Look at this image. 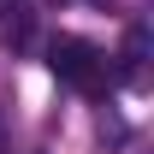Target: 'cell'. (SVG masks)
<instances>
[{
	"label": "cell",
	"instance_id": "6da1fadb",
	"mask_svg": "<svg viewBox=\"0 0 154 154\" xmlns=\"http://www.w3.org/2000/svg\"><path fill=\"white\" fill-rule=\"evenodd\" d=\"M48 71L59 83H71L77 95H89V101L107 95V54L95 42H83V36H54L48 42Z\"/></svg>",
	"mask_w": 154,
	"mask_h": 154
},
{
	"label": "cell",
	"instance_id": "7a4b0ae2",
	"mask_svg": "<svg viewBox=\"0 0 154 154\" xmlns=\"http://www.w3.org/2000/svg\"><path fill=\"white\" fill-rule=\"evenodd\" d=\"M0 154H6V125H0Z\"/></svg>",
	"mask_w": 154,
	"mask_h": 154
}]
</instances>
